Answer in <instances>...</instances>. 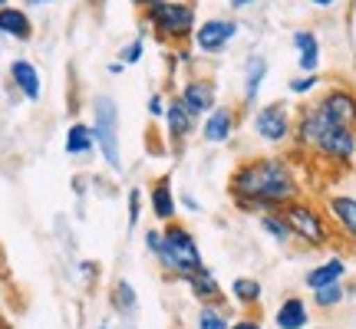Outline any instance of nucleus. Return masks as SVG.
Masks as SVG:
<instances>
[{
	"label": "nucleus",
	"instance_id": "nucleus-1",
	"mask_svg": "<svg viewBox=\"0 0 356 329\" xmlns=\"http://www.w3.org/2000/svg\"><path fill=\"white\" fill-rule=\"evenodd\" d=\"M228 198L241 214H267L284 211L291 201L304 198V178L293 155L261 152L248 155L231 168Z\"/></svg>",
	"mask_w": 356,
	"mask_h": 329
},
{
	"label": "nucleus",
	"instance_id": "nucleus-2",
	"mask_svg": "<svg viewBox=\"0 0 356 329\" xmlns=\"http://www.w3.org/2000/svg\"><path fill=\"white\" fill-rule=\"evenodd\" d=\"M155 260H159V270H162L168 280H181V283L204 267L198 237H195V230H191L188 224H181V221L162 224V253H159Z\"/></svg>",
	"mask_w": 356,
	"mask_h": 329
},
{
	"label": "nucleus",
	"instance_id": "nucleus-3",
	"mask_svg": "<svg viewBox=\"0 0 356 329\" xmlns=\"http://www.w3.org/2000/svg\"><path fill=\"white\" fill-rule=\"evenodd\" d=\"M142 26L152 30L155 40L165 47H185L198 26V7L195 0H162L142 13Z\"/></svg>",
	"mask_w": 356,
	"mask_h": 329
},
{
	"label": "nucleus",
	"instance_id": "nucleus-4",
	"mask_svg": "<svg viewBox=\"0 0 356 329\" xmlns=\"http://www.w3.org/2000/svg\"><path fill=\"white\" fill-rule=\"evenodd\" d=\"M92 135H96V152H99L102 164L113 171V175H122V112H119V102L109 92H99L92 99Z\"/></svg>",
	"mask_w": 356,
	"mask_h": 329
},
{
	"label": "nucleus",
	"instance_id": "nucleus-5",
	"mask_svg": "<svg viewBox=\"0 0 356 329\" xmlns=\"http://www.w3.org/2000/svg\"><path fill=\"white\" fill-rule=\"evenodd\" d=\"M280 214H284V221L291 224L293 241L310 247V251L330 247L333 237H337V230H333L330 217H327V211H323V204L310 201V198H297V201H291Z\"/></svg>",
	"mask_w": 356,
	"mask_h": 329
},
{
	"label": "nucleus",
	"instance_id": "nucleus-6",
	"mask_svg": "<svg viewBox=\"0 0 356 329\" xmlns=\"http://www.w3.org/2000/svg\"><path fill=\"white\" fill-rule=\"evenodd\" d=\"M293 109L291 102L270 99L251 109V135L267 149H291L293 139Z\"/></svg>",
	"mask_w": 356,
	"mask_h": 329
},
{
	"label": "nucleus",
	"instance_id": "nucleus-7",
	"mask_svg": "<svg viewBox=\"0 0 356 329\" xmlns=\"http://www.w3.org/2000/svg\"><path fill=\"white\" fill-rule=\"evenodd\" d=\"M310 162L333 168V171H350L356 164V128L327 126L310 152Z\"/></svg>",
	"mask_w": 356,
	"mask_h": 329
},
{
	"label": "nucleus",
	"instance_id": "nucleus-8",
	"mask_svg": "<svg viewBox=\"0 0 356 329\" xmlns=\"http://www.w3.org/2000/svg\"><path fill=\"white\" fill-rule=\"evenodd\" d=\"M238 33H241V24L234 17H225V13L204 17V20H198L195 33H191V50L198 56H221L238 40Z\"/></svg>",
	"mask_w": 356,
	"mask_h": 329
},
{
	"label": "nucleus",
	"instance_id": "nucleus-9",
	"mask_svg": "<svg viewBox=\"0 0 356 329\" xmlns=\"http://www.w3.org/2000/svg\"><path fill=\"white\" fill-rule=\"evenodd\" d=\"M314 106L317 112L337 128H356V86H346V83H333V86H323L314 96Z\"/></svg>",
	"mask_w": 356,
	"mask_h": 329
},
{
	"label": "nucleus",
	"instance_id": "nucleus-10",
	"mask_svg": "<svg viewBox=\"0 0 356 329\" xmlns=\"http://www.w3.org/2000/svg\"><path fill=\"white\" fill-rule=\"evenodd\" d=\"M162 126H165V142L172 152H181L185 145H188V139L198 132V126H202V119L191 112L185 102L178 99V92L168 99L165 106V119H162Z\"/></svg>",
	"mask_w": 356,
	"mask_h": 329
},
{
	"label": "nucleus",
	"instance_id": "nucleus-11",
	"mask_svg": "<svg viewBox=\"0 0 356 329\" xmlns=\"http://www.w3.org/2000/svg\"><path fill=\"white\" fill-rule=\"evenodd\" d=\"M320 204H323V211L330 217L337 237H343L346 244L356 247V194H350V191H330V194H323Z\"/></svg>",
	"mask_w": 356,
	"mask_h": 329
},
{
	"label": "nucleus",
	"instance_id": "nucleus-12",
	"mask_svg": "<svg viewBox=\"0 0 356 329\" xmlns=\"http://www.w3.org/2000/svg\"><path fill=\"white\" fill-rule=\"evenodd\" d=\"M238 126H241V115L234 106H225V102H218L211 112L202 119V126H198V135H202L204 145H228L234 135H238Z\"/></svg>",
	"mask_w": 356,
	"mask_h": 329
},
{
	"label": "nucleus",
	"instance_id": "nucleus-13",
	"mask_svg": "<svg viewBox=\"0 0 356 329\" xmlns=\"http://www.w3.org/2000/svg\"><path fill=\"white\" fill-rule=\"evenodd\" d=\"M145 204L152 211L155 224H172L178 217V191L172 188V175L152 178V185L145 188Z\"/></svg>",
	"mask_w": 356,
	"mask_h": 329
},
{
	"label": "nucleus",
	"instance_id": "nucleus-14",
	"mask_svg": "<svg viewBox=\"0 0 356 329\" xmlns=\"http://www.w3.org/2000/svg\"><path fill=\"white\" fill-rule=\"evenodd\" d=\"M178 99L185 102L198 119H204V115L218 106V83L215 79H208V76L181 79V86H178Z\"/></svg>",
	"mask_w": 356,
	"mask_h": 329
},
{
	"label": "nucleus",
	"instance_id": "nucleus-15",
	"mask_svg": "<svg viewBox=\"0 0 356 329\" xmlns=\"http://www.w3.org/2000/svg\"><path fill=\"white\" fill-rule=\"evenodd\" d=\"M270 76V63H267L264 53H251L241 66V106L244 109H254L261 92H264V83Z\"/></svg>",
	"mask_w": 356,
	"mask_h": 329
},
{
	"label": "nucleus",
	"instance_id": "nucleus-16",
	"mask_svg": "<svg viewBox=\"0 0 356 329\" xmlns=\"http://www.w3.org/2000/svg\"><path fill=\"white\" fill-rule=\"evenodd\" d=\"M7 79H10V86L20 92V99H26V102L43 99V76H40V69H37L33 60H26V56L10 60V66H7Z\"/></svg>",
	"mask_w": 356,
	"mask_h": 329
},
{
	"label": "nucleus",
	"instance_id": "nucleus-17",
	"mask_svg": "<svg viewBox=\"0 0 356 329\" xmlns=\"http://www.w3.org/2000/svg\"><path fill=\"white\" fill-rule=\"evenodd\" d=\"M291 47H293V56H297V69H300V73H320V66H323V43H320L317 30L297 26L291 33Z\"/></svg>",
	"mask_w": 356,
	"mask_h": 329
},
{
	"label": "nucleus",
	"instance_id": "nucleus-18",
	"mask_svg": "<svg viewBox=\"0 0 356 329\" xmlns=\"http://www.w3.org/2000/svg\"><path fill=\"white\" fill-rule=\"evenodd\" d=\"M350 273V264H346V257L340 253H333L327 260H320L317 267H310L304 273V287L310 293L320 290V287H333V283H343V277Z\"/></svg>",
	"mask_w": 356,
	"mask_h": 329
},
{
	"label": "nucleus",
	"instance_id": "nucleus-19",
	"mask_svg": "<svg viewBox=\"0 0 356 329\" xmlns=\"http://www.w3.org/2000/svg\"><path fill=\"white\" fill-rule=\"evenodd\" d=\"M63 152H66V158H73V162H83L89 155H96V135H92V126H89V122L76 119V122L66 126Z\"/></svg>",
	"mask_w": 356,
	"mask_h": 329
},
{
	"label": "nucleus",
	"instance_id": "nucleus-20",
	"mask_svg": "<svg viewBox=\"0 0 356 329\" xmlns=\"http://www.w3.org/2000/svg\"><path fill=\"white\" fill-rule=\"evenodd\" d=\"M0 37L3 40H17V43H30L33 40V20L26 7H0Z\"/></svg>",
	"mask_w": 356,
	"mask_h": 329
},
{
	"label": "nucleus",
	"instance_id": "nucleus-21",
	"mask_svg": "<svg viewBox=\"0 0 356 329\" xmlns=\"http://www.w3.org/2000/svg\"><path fill=\"white\" fill-rule=\"evenodd\" d=\"M185 287H188L191 296L198 300V306H204V303H228V296H225V290H221L215 270H211L208 264H204L198 273H191V277L185 280Z\"/></svg>",
	"mask_w": 356,
	"mask_h": 329
},
{
	"label": "nucleus",
	"instance_id": "nucleus-22",
	"mask_svg": "<svg viewBox=\"0 0 356 329\" xmlns=\"http://www.w3.org/2000/svg\"><path fill=\"white\" fill-rule=\"evenodd\" d=\"M274 326L277 329H307L310 326V306L304 296H284L274 310Z\"/></svg>",
	"mask_w": 356,
	"mask_h": 329
},
{
	"label": "nucleus",
	"instance_id": "nucleus-23",
	"mask_svg": "<svg viewBox=\"0 0 356 329\" xmlns=\"http://www.w3.org/2000/svg\"><path fill=\"white\" fill-rule=\"evenodd\" d=\"M109 303H113V310L119 313V317L132 323V319H136V313H139V293H136V287H132L126 277H119V280L113 283Z\"/></svg>",
	"mask_w": 356,
	"mask_h": 329
},
{
	"label": "nucleus",
	"instance_id": "nucleus-24",
	"mask_svg": "<svg viewBox=\"0 0 356 329\" xmlns=\"http://www.w3.org/2000/svg\"><path fill=\"white\" fill-rule=\"evenodd\" d=\"M231 300L241 310H257L264 300V287L257 277H234L231 280Z\"/></svg>",
	"mask_w": 356,
	"mask_h": 329
},
{
	"label": "nucleus",
	"instance_id": "nucleus-25",
	"mask_svg": "<svg viewBox=\"0 0 356 329\" xmlns=\"http://www.w3.org/2000/svg\"><path fill=\"white\" fill-rule=\"evenodd\" d=\"M257 228H261V234H267L274 244H280V247H287V244L293 241L291 234V224L284 221V214L280 211H267V214H257Z\"/></svg>",
	"mask_w": 356,
	"mask_h": 329
},
{
	"label": "nucleus",
	"instance_id": "nucleus-26",
	"mask_svg": "<svg viewBox=\"0 0 356 329\" xmlns=\"http://www.w3.org/2000/svg\"><path fill=\"white\" fill-rule=\"evenodd\" d=\"M228 326H231L228 303H204V306H198L195 329H228Z\"/></svg>",
	"mask_w": 356,
	"mask_h": 329
},
{
	"label": "nucleus",
	"instance_id": "nucleus-27",
	"mask_svg": "<svg viewBox=\"0 0 356 329\" xmlns=\"http://www.w3.org/2000/svg\"><path fill=\"white\" fill-rule=\"evenodd\" d=\"M320 89H323V76L320 73H297V76L287 79V92L293 99H310V96H317Z\"/></svg>",
	"mask_w": 356,
	"mask_h": 329
},
{
	"label": "nucleus",
	"instance_id": "nucleus-28",
	"mask_svg": "<svg viewBox=\"0 0 356 329\" xmlns=\"http://www.w3.org/2000/svg\"><path fill=\"white\" fill-rule=\"evenodd\" d=\"M142 211H145V188L132 185V188L126 191V224H129V230H139Z\"/></svg>",
	"mask_w": 356,
	"mask_h": 329
},
{
	"label": "nucleus",
	"instance_id": "nucleus-29",
	"mask_svg": "<svg viewBox=\"0 0 356 329\" xmlns=\"http://www.w3.org/2000/svg\"><path fill=\"white\" fill-rule=\"evenodd\" d=\"M346 300V287L343 283H333V287H320V290L310 293V303L317 310H337V306Z\"/></svg>",
	"mask_w": 356,
	"mask_h": 329
},
{
	"label": "nucleus",
	"instance_id": "nucleus-30",
	"mask_svg": "<svg viewBox=\"0 0 356 329\" xmlns=\"http://www.w3.org/2000/svg\"><path fill=\"white\" fill-rule=\"evenodd\" d=\"M142 56H145V26H142L139 33H136V37L129 40L126 47H122V50L115 53V60H119V63L126 66H136V63H142Z\"/></svg>",
	"mask_w": 356,
	"mask_h": 329
},
{
	"label": "nucleus",
	"instance_id": "nucleus-31",
	"mask_svg": "<svg viewBox=\"0 0 356 329\" xmlns=\"http://www.w3.org/2000/svg\"><path fill=\"white\" fill-rule=\"evenodd\" d=\"M142 244H145V251L152 257H159L162 253V224H152V228L142 230Z\"/></svg>",
	"mask_w": 356,
	"mask_h": 329
},
{
	"label": "nucleus",
	"instance_id": "nucleus-32",
	"mask_svg": "<svg viewBox=\"0 0 356 329\" xmlns=\"http://www.w3.org/2000/svg\"><path fill=\"white\" fill-rule=\"evenodd\" d=\"M165 106H168L165 96H162V92H152V96H149V102H145V112H149V119H152V122H162V119H165Z\"/></svg>",
	"mask_w": 356,
	"mask_h": 329
},
{
	"label": "nucleus",
	"instance_id": "nucleus-33",
	"mask_svg": "<svg viewBox=\"0 0 356 329\" xmlns=\"http://www.w3.org/2000/svg\"><path fill=\"white\" fill-rule=\"evenodd\" d=\"M178 208L188 211V214H198V211H202V201H198L191 191H178Z\"/></svg>",
	"mask_w": 356,
	"mask_h": 329
},
{
	"label": "nucleus",
	"instance_id": "nucleus-34",
	"mask_svg": "<svg viewBox=\"0 0 356 329\" xmlns=\"http://www.w3.org/2000/svg\"><path fill=\"white\" fill-rule=\"evenodd\" d=\"M228 329H264V323L257 317H238V319H231Z\"/></svg>",
	"mask_w": 356,
	"mask_h": 329
},
{
	"label": "nucleus",
	"instance_id": "nucleus-35",
	"mask_svg": "<svg viewBox=\"0 0 356 329\" xmlns=\"http://www.w3.org/2000/svg\"><path fill=\"white\" fill-rule=\"evenodd\" d=\"M307 3H310L314 10H333V7H337L340 0H307Z\"/></svg>",
	"mask_w": 356,
	"mask_h": 329
},
{
	"label": "nucleus",
	"instance_id": "nucleus-36",
	"mask_svg": "<svg viewBox=\"0 0 356 329\" xmlns=\"http://www.w3.org/2000/svg\"><path fill=\"white\" fill-rule=\"evenodd\" d=\"M257 0H228L231 10H248V7H254Z\"/></svg>",
	"mask_w": 356,
	"mask_h": 329
},
{
	"label": "nucleus",
	"instance_id": "nucleus-37",
	"mask_svg": "<svg viewBox=\"0 0 356 329\" xmlns=\"http://www.w3.org/2000/svg\"><path fill=\"white\" fill-rule=\"evenodd\" d=\"M129 3H132V7H136V10H149V7H155V3H162V0H129Z\"/></svg>",
	"mask_w": 356,
	"mask_h": 329
},
{
	"label": "nucleus",
	"instance_id": "nucleus-38",
	"mask_svg": "<svg viewBox=\"0 0 356 329\" xmlns=\"http://www.w3.org/2000/svg\"><path fill=\"white\" fill-rule=\"evenodd\" d=\"M106 73H109V76H119V73H126V66L119 63V60H113V63L106 66Z\"/></svg>",
	"mask_w": 356,
	"mask_h": 329
},
{
	"label": "nucleus",
	"instance_id": "nucleus-39",
	"mask_svg": "<svg viewBox=\"0 0 356 329\" xmlns=\"http://www.w3.org/2000/svg\"><path fill=\"white\" fill-rule=\"evenodd\" d=\"M53 0H24V7H50Z\"/></svg>",
	"mask_w": 356,
	"mask_h": 329
},
{
	"label": "nucleus",
	"instance_id": "nucleus-40",
	"mask_svg": "<svg viewBox=\"0 0 356 329\" xmlns=\"http://www.w3.org/2000/svg\"><path fill=\"white\" fill-rule=\"evenodd\" d=\"M99 329H109V319H99Z\"/></svg>",
	"mask_w": 356,
	"mask_h": 329
},
{
	"label": "nucleus",
	"instance_id": "nucleus-41",
	"mask_svg": "<svg viewBox=\"0 0 356 329\" xmlns=\"http://www.w3.org/2000/svg\"><path fill=\"white\" fill-rule=\"evenodd\" d=\"M7 3H10V0H0V7H7Z\"/></svg>",
	"mask_w": 356,
	"mask_h": 329
},
{
	"label": "nucleus",
	"instance_id": "nucleus-42",
	"mask_svg": "<svg viewBox=\"0 0 356 329\" xmlns=\"http://www.w3.org/2000/svg\"><path fill=\"white\" fill-rule=\"evenodd\" d=\"M0 300H3V296H0Z\"/></svg>",
	"mask_w": 356,
	"mask_h": 329
},
{
	"label": "nucleus",
	"instance_id": "nucleus-43",
	"mask_svg": "<svg viewBox=\"0 0 356 329\" xmlns=\"http://www.w3.org/2000/svg\"><path fill=\"white\" fill-rule=\"evenodd\" d=\"M320 329H323V326H320Z\"/></svg>",
	"mask_w": 356,
	"mask_h": 329
}]
</instances>
